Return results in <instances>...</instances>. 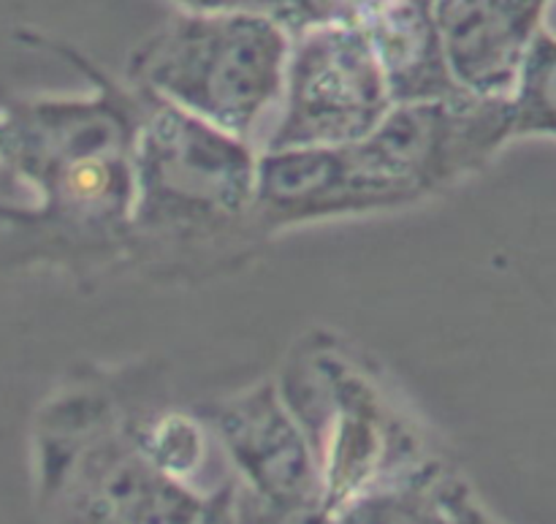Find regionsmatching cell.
Instances as JSON below:
<instances>
[{
    "instance_id": "6da1fadb",
    "label": "cell",
    "mask_w": 556,
    "mask_h": 524,
    "mask_svg": "<svg viewBox=\"0 0 556 524\" xmlns=\"http://www.w3.org/2000/svg\"><path fill=\"white\" fill-rule=\"evenodd\" d=\"M22 41L68 60L90 96L0 92V169L33 190L30 207L0 204V270L125 266L136 90L71 43L36 33Z\"/></svg>"
},
{
    "instance_id": "7a4b0ae2",
    "label": "cell",
    "mask_w": 556,
    "mask_h": 524,
    "mask_svg": "<svg viewBox=\"0 0 556 524\" xmlns=\"http://www.w3.org/2000/svg\"><path fill=\"white\" fill-rule=\"evenodd\" d=\"M134 90L139 120L125 266L166 280L233 270L266 242L255 223L258 152L152 92Z\"/></svg>"
},
{
    "instance_id": "3957f363",
    "label": "cell",
    "mask_w": 556,
    "mask_h": 524,
    "mask_svg": "<svg viewBox=\"0 0 556 524\" xmlns=\"http://www.w3.org/2000/svg\"><path fill=\"white\" fill-rule=\"evenodd\" d=\"M130 370H76L33 422L38 503L58 524H195L204 495L161 476L128 433Z\"/></svg>"
},
{
    "instance_id": "277c9868",
    "label": "cell",
    "mask_w": 556,
    "mask_h": 524,
    "mask_svg": "<svg viewBox=\"0 0 556 524\" xmlns=\"http://www.w3.org/2000/svg\"><path fill=\"white\" fill-rule=\"evenodd\" d=\"M275 386L307 438L329 514L432 457L383 370L340 335L313 329L296 340Z\"/></svg>"
},
{
    "instance_id": "5b68a950",
    "label": "cell",
    "mask_w": 556,
    "mask_h": 524,
    "mask_svg": "<svg viewBox=\"0 0 556 524\" xmlns=\"http://www.w3.org/2000/svg\"><path fill=\"white\" fill-rule=\"evenodd\" d=\"M291 36L255 11H182L130 52L125 82L250 141L280 107Z\"/></svg>"
},
{
    "instance_id": "8992f818",
    "label": "cell",
    "mask_w": 556,
    "mask_h": 524,
    "mask_svg": "<svg viewBox=\"0 0 556 524\" xmlns=\"http://www.w3.org/2000/svg\"><path fill=\"white\" fill-rule=\"evenodd\" d=\"M508 141H514L510 98L459 92L394 103L353 150L391 210H402L483 172Z\"/></svg>"
},
{
    "instance_id": "52a82bcc",
    "label": "cell",
    "mask_w": 556,
    "mask_h": 524,
    "mask_svg": "<svg viewBox=\"0 0 556 524\" xmlns=\"http://www.w3.org/2000/svg\"><path fill=\"white\" fill-rule=\"evenodd\" d=\"M391 107L369 38L358 27H315L291 38L280 114L264 150L356 145Z\"/></svg>"
},
{
    "instance_id": "ba28073f",
    "label": "cell",
    "mask_w": 556,
    "mask_h": 524,
    "mask_svg": "<svg viewBox=\"0 0 556 524\" xmlns=\"http://www.w3.org/2000/svg\"><path fill=\"white\" fill-rule=\"evenodd\" d=\"M193 411L231 462L233 482L277 506H324L315 457L275 378Z\"/></svg>"
},
{
    "instance_id": "9c48e42d",
    "label": "cell",
    "mask_w": 556,
    "mask_h": 524,
    "mask_svg": "<svg viewBox=\"0 0 556 524\" xmlns=\"http://www.w3.org/2000/svg\"><path fill=\"white\" fill-rule=\"evenodd\" d=\"M391 212L353 145L261 150L255 163V223L266 239L334 217Z\"/></svg>"
},
{
    "instance_id": "30bf717a",
    "label": "cell",
    "mask_w": 556,
    "mask_h": 524,
    "mask_svg": "<svg viewBox=\"0 0 556 524\" xmlns=\"http://www.w3.org/2000/svg\"><path fill=\"white\" fill-rule=\"evenodd\" d=\"M552 0H432L445 65L462 92L510 98Z\"/></svg>"
},
{
    "instance_id": "8fae6325",
    "label": "cell",
    "mask_w": 556,
    "mask_h": 524,
    "mask_svg": "<svg viewBox=\"0 0 556 524\" xmlns=\"http://www.w3.org/2000/svg\"><path fill=\"white\" fill-rule=\"evenodd\" d=\"M358 30L378 54L394 103L434 101L462 92L440 49L432 0H391Z\"/></svg>"
},
{
    "instance_id": "7c38bea8",
    "label": "cell",
    "mask_w": 556,
    "mask_h": 524,
    "mask_svg": "<svg viewBox=\"0 0 556 524\" xmlns=\"http://www.w3.org/2000/svg\"><path fill=\"white\" fill-rule=\"evenodd\" d=\"M128 433L141 457L161 476L206 495L201 478L212 465L215 438L199 413L168 406L155 395L147 367L130 370Z\"/></svg>"
},
{
    "instance_id": "4fadbf2b",
    "label": "cell",
    "mask_w": 556,
    "mask_h": 524,
    "mask_svg": "<svg viewBox=\"0 0 556 524\" xmlns=\"http://www.w3.org/2000/svg\"><path fill=\"white\" fill-rule=\"evenodd\" d=\"M462 484L465 478L432 454L348 500L331 524H454Z\"/></svg>"
},
{
    "instance_id": "5bb4252c",
    "label": "cell",
    "mask_w": 556,
    "mask_h": 524,
    "mask_svg": "<svg viewBox=\"0 0 556 524\" xmlns=\"http://www.w3.org/2000/svg\"><path fill=\"white\" fill-rule=\"evenodd\" d=\"M514 139L554 136L556 139V33L543 27L521 65L510 96Z\"/></svg>"
},
{
    "instance_id": "9a60e30c",
    "label": "cell",
    "mask_w": 556,
    "mask_h": 524,
    "mask_svg": "<svg viewBox=\"0 0 556 524\" xmlns=\"http://www.w3.org/2000/svg\"><path fill=\"white\" fill-rule=\"evenodd\" d=\"M237 524H331L324 506H277L233 482Z\"/></svg>"
},
{
    "instance_id": "2e32d148",
    "label": "cell",
    "mask_w": 556,
    "mask_h": 524,
    "mask_svg": "<svg viewBox=\"0 0 556 524\" xmlns=\"http://www.w3.org/2000/svg\"><path fill=\"white\" fill-rule=\"evenodd\" d=\"M195 524H237V514H233V478H226L220 487L204 495Z\"/></svg>"
},
{
    "instance_id": "e0dca14e",
    "label": "cell",
    "mask_w": 556,
    "mask_h": 524,
    "mask_svg": "<svg viewBox=\"0 0 556 524\" xmlns=\"http://www.w3.org/2000/svg\"><path fill=\"white\" fill-rule=\"evenodd\" d=\"M454 524H500L478 503L476 492L470 489V484H462L459 492L454 498Z\"/></svg>"
},
{
    "instance_id": "ac0fdd59",
    "label": "cell",
    "mask_w": 556,
    "mask_h": 524,
    "mask_svg": "<svg viewBox=\"0 0 556 524\" xmlns=\"http://www.w3.org/2000/svg\"><path fill=\"white\" fill-rule=\"evenodd\" d=\"M182 11L212 14V11H253V0H174Z\"/></svg>"
}]
</instances>
